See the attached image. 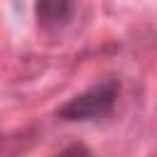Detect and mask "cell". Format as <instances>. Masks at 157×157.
Returning a JSON list of instances; mask_svg holds the SVG:
<instances>
[{"instance_id":"cell-2","label":"cell","mask_w":157,"mask_h":157,"mask_svg":"<svg viewBox=\"0 0 157 157\" xmlns=\"http://www.w3.org/2000/svg\"><path fill=\"white\" fill-rule=\"evenodd\" d=\"M74 0H37V22L44 29H59L71 17Z\"/></svg>"},{"instance_id":"cell-1","label":"cell","mask_w":157,"mask_h":157,"mask_svg":"<svg viewBox=\"0 0 157 157\" xmlns=\"http://www.w3.org/2000/svg\"><path fill=\"white\" fill-rule=\"evenodd\" d=\"M118 81L115 78H105L103 83L83 91L81 96H74L71 101H66L56 115L61 120H69V123H76V120H96V118H103L113 110L115 105V98H118Z\"/></svg>"},{"instance_id":"cell-3","label":"cell","mask_w":157,"mask_h":157,"mask_svg":"<svg viewBox=\"0 0 157 157\" xmlns=\"http://www.w3.org/2000/svg\"><path fill=\"white\" fill-rule=\"evenodd\" d=\"M59 157H91V155H88V150H86L83 145H71V147H66Z\"/></svg>"}]
</instances>
